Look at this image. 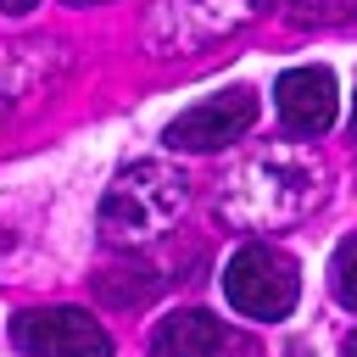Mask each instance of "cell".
Instances as JSON below:
<instances>
[{
    "label": "cell",
    "mask_w": 357,
    "mask_h": 357,
    "mask_svg": "<svg viewBox=\"0 0 357 357\" xmlns=\"http://www.w3.org/2000/svg\"><path fill=\"white\" fill-rule=\"evenodd\" d=\"M178 206H184L178 173L145 162V167L117 173V184H112L106 201H100V229H106L112 240H145V234H156L162 223H173Z\"/></svg>",
    "instance_id": "cell-1"
},
{
    "label": "cell",
    "mask_w": 357,
    "mask_h": 357,
    "mask_svg": "<svg viewBox=\"0 0 357 357\" xmlns=\"http://www.w3.org/2000/svg\"><path fill=\"white\" fill-rule=\"evenodd\" d=\"M223 296L234 301V312L273 324V318H290V312H296L301 273H296V262H290L284 251H273V245H240V251L229 257V268H223Z\"/></svg>",
    "instance_id": "cell-2"
},
{
    "label": "cell",
    "mask_w": 357,
    "mask_h": 357,
    "mask_svg": "<svg viewBox=\"0 0 357 357\" xmlns=\"http://www.w3.org/2000/svg\"><path fill=\"white\" fill-rule=\"evenodd\" d=\"M11 346L28 357H112V335L84 307H28L11 318Z\"/></svg>",
    "instance_id": "cell-3"
},
{
    "label": "cell",
    "mask_w": 357,
    "mask_h": 357,
    "mask_svg": "<svg viewBox=\"0 0 357 357\" xmlns=\"http://www.w3.org/2000/svg\"><path fill=\"white\" fill-rule=\"evenodd\" d=\"M251 123H257V89L234 84V89H218V95L195 100L190 112H178V117L162 128V139H167L173 151H218V145L240 139Z\"/></svg>",
    "instance_id": "cell-4"
},
{
    "label": "cell",
    "mask_w": 357,
    "mask_h": 357,
    "mask_svg": "<svg viewBox=\"0 0 357 357\" xmlns=\"http://www.w3.org/2000/svg\"><path fill=\"white\" fill-rule=\"evenodd\" d=\"M273 100H279V123L290 134H324L340 112V89H335L329 67H290L279 78Z\"/></svg>",
    "instance_id": "cell-5"
},
{
    "label": "cell",
    "mask_w": 357,
    "mask_h": 357,
    "mask_svg": "<svg viewBox=\"0 0 357 357\" xmlns=\"http://www.w3.org/2000/svg\"><path fill=\"white\" fill-rule=\"evenodd\" d=\"M218 346H223V324L201 307H184L156 324L145 357H218Z\"/></svg>",
    "instance_id": "cell-6"
},
{
    "label": "cell",
    "mask_w": 357,
    "mask_h": 357,
    "mask_svg": "<svg viewBox=\"0 0 357 357\" xmlns=\"http://www.w3.org/2000/svg\"><path fill=\"white\" fill-rule=\"evenodd\" d=\"M357 17V0H290V22L301 28H340Z\"/></svg>",
    "instance_id": "cell-7"
},
{
    "label": "cell",
    "mask_w": 357,
    "mask_h": 357,
    "mask_svg": "<svg viewBox=\"0 0 357 357\" xmlns=\"http://www.w3.org/2000/svg\"><path fill=\"white\" fill-rule=\"evenodd\" d=\"M329 284H335L340 307H351V312H357V234H351V240H340V251H335V262H329Z\"/></svg>",
    "instance_id": "cell-8"
},
{
    "label": "cell",
    "mask_w": 357,
    "mask_h": 357,
    "mask_svg": "<svg viewBox=\"0 0 357 357\" xmlns=\"http://www.w3.org/2000/svg\"><path fill=\"white\" fill-rule=\"evenodd\" d=\"M33 0H0V11H28Z\"/></svg>",
    "instance_id": "cell-9"
},
{
    "label": "cell",
    "mask_w": 357,
    "mask_h": 357,
    "mask_svg": "<svg viewBox=\"0 0 357 357\" xmlns=\"http://www.w3.org/2000/svg\"><path fill=\"white\" fill-rule=\"evenodd\" d=\"M346 357H357V335H351V340H346Z\"/></svg>",
    "instance_id": "cell-10"
},
{
    "label": "cell",
    "mask_w": 357,
    "mask_h": 357,
    "mask_svg": "<svg viewBox=\"0 0 357 357\" xmlns=\"http://www.w3.org/2000/svg\"><path fill=\"white\" fill-rule=\"evenodd\" d=\"M67 6H100V0H67Z\"/></svg>",
    "instance_id": "cell-11"
},
{
    "label": "cell",
    "mask_w": 357,
    "mask_h": 357,
    "mask_svg": "<svg viewBox=\"0 0 357 357\" xmlns=\"http://www.w3.org/2000/svg\"><path fill=\"white\" fill-rule=\"evenodd\" d=\"M351 128H357V106H351Z\"/></svg>",
    "instance_id": "cell-12"
}]
</instances>
